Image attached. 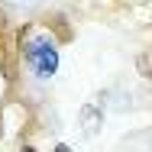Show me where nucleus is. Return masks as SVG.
<instances>
[{
	"mask_svg": "<svg viewBox=\"0 0 152 152\" xmlns=\"http://www.w3.org/2000/svg\"><path fill=\"white\" fill-rule=\"evenodd\" d=\"M26 65L32 68L36 78L55 75V68H58V52H55V45H52L49 39H32L29 45H26Z\"/></svg>",
	"mask_w": 152,
	"mask_h": 152,
	"instance_id": "f257e3e1",
	"label": "nucleus"
},
{
	"mask_svg": "<svg viewBox=\"0 0 152 152\" xmlns=\"http://www.w3.org/2000/svg\"><path fill=\"white\" fill-rule=\"evenodd\" d=\"M81 129H84L88 136L100 129V113H97L94 107H84V110H81Z\"/></svg>",
	"mask_w": 152,
	"mask_h": 152,
	"instance_id": "f03ea898",
	"label": "nucleus"
},
{
	"mask_svg": "<svg viewBox=\"0 0 152 152\" xmlns=\"http://www.w3.org/2000/svg\"><path fill=\"white\" fill-rule=\"evenodd\" d=\"M55 152H71V149H68V146H58V149H55Z\"/></svg>",
	"mask_w": 152,
	"mask_h": 152,
	"instance_id": "7ed1b4c3",
	"label": "nucleus"
}]
</instances>
